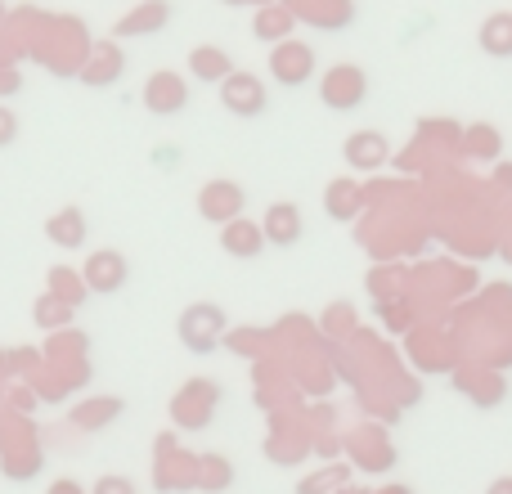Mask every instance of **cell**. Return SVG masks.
I'll return each mask as SVG.
<instances>
[{"label":"cell","instance_id":"13","mask_svg":"<svg viewBox=\"0 0 512 494\" xmlns=\"http://www.w3.org/2000/svg\"><path fill=\"white\" fill-rule=\"evenodd\" d=\"M90 494H140V490H135V481H126V477H99Z\"/></svg>","mask_w":512,"mask_h":494},{"label":"cell","instance_id":"2","mask_svg":"<svg viewBox=\"0 0 512 494\" xmlns=\"http://www.w3.org/2000/svg\"><path fill=\"white\" fill-rule=\"evenodd\" d=\"M81 279H86L90 292H117L126 288V279H131V265H126L122 252H90L86 265H81Z\"/></svg>","mask_w":512,"mask_h":494},{"label":"cell","instance_id":"11","mask_svg":"<svg viewBox=\"0 0 512 494\" xmlns=\"http://www.w3.org/2000/svg\"><path fill=\"white\" fill-rule=\"evenodd\" d=\"M135 14H140V18H126L122 32H153V27L167 23V5H162V0H153V5H144V9H135Z\"/></svg>","mask_w":512,"mask_h":494},{"label":"cell","instance_id":"5","mask_svg":"<svg viewBox=\"0 0 512 494\" xmlns=\"http://www.w3.org/2000/svg\"><path fill=\"white\" fill-rule=\"evenodd\" d=\"M221 99H225V108H230V113H239V117L265 113V86L256 77H243V72H230V77H225Z\"/></svg>","mask_w":512,"mask_h":494},{"label":"cell","instance_id":"16","mask_svg":"<svg viewBox=\"0 0 512 494\" xmlns=\"http://www.w3.org/2000/svg\"><path fill=\"white\" fill-rule=\"evenodd\" d=\"M50 494H86V490H81L77 481H54V486H50Z\"/></svg>","mask_w":512,"mask_h":494},{"label":"cell","instance_id":"15","mask_svg":"<svg viewBox=\"0 0 512 494\" xmlns=\"http://www.w3.org/2000/svg\"><path fill=\"white\" fill-rule=\"evenodd\" d=\"M355 153H369V167L378 162V153H382V140H351V158Z\"/></svg>","mask_w":512,"mask_h":494},{"label":"cell","instance_id":"10","mask_svg":"<svg viewBox=\"0 0 512 494\" xmlns=\"http://www.w3.org/2000/svg\"><path fill=\"white\" fill-rule=\"evenodd\" d=\"M297 234H301V216H297V207H274L270 212V221H265V243H297Z\"/></svg>","mask_w":512,"mask_h":494},{"label":"cell","instance_id":"14","mask_svg":"<svg viewBox=\"0 0 512 494\" xmlns=\"http://www.w3.org/2000/svg\"><path fill=\"white\" fill-rule=\"evenodd\" d=\"M18 140V122H14V113H9V108H0V149H5V144H14Z\"/></svg>","mask_w":512,"mask_h":494},{"label":"cell","instance_id":"12","mask_svg":"<svg viewBox=\"0 0 512 494\" xmlns=\"http://www.w3.org/2000/svg\"><path fill=\"white\" fill-rule=\"evenodd\" d=\"M207 490H225L230 486V463L225 459H207V481H203Z\"/></svg>","mask_w":512,"mask_h":494},{"label":"cell","instance_id":"8","mask_svg":"<svg viewBox=\"0 0 512 494\" xmlns=\"http://www.w3.org/2000/svg\"><path fill=\"white\" fill-rule=\"evenodd\" d=\"M221 243H225V252H234V256H256L265 247V230L252 221H230L221 234Z\"/></svg>","mask_w":512,"mask_h":494},{"label":"cell","instance_id":"1","mask_svg":"<svg viewBox=\"0 0 512 494\" xmlns=\"http://www.w3.org/2000/svg\"><path fill=\"white\" fill-rule=\"evenodd\" d=\"M185 104H189V81L180 72H153L149 86H144V108L153 117H176L185 113Z\"/></svg>","mask_w":512,"mask_h":494},{"label":"cell","instance_id":"7","mask_svg":"<svg viewBox=\"0 0 512 494\" xmlns=\"http://www.w3.org/2000/svg\"><path fill=\"white\" fill-rule=\"evenodd\" d=\"M189 72H194L198 81H225L234 72L230 54L216 50V45H198L194 54H189Z\"/></svg>","mask_w":512,"mask_h":494},{"label":"cell","instance_id":"9","mask_svg":"<svg viewBox=\"0 0 512 494\" xmlns=\"http://www.w3.org/2000/svg\"><path fill=\"white\" fill-rule=\"evenodd\" d=\"M50 243H59V247H81L86 243V221H81V212L77 207H68V212H59L50 225Z\"/></svg>","mask_w":512,"mask_h":494},{"label":"cell","instance_id":"6","mask_svg":"<svg viewBox=\"0 0 512 494\" xmlns=\"http://www.w3.org/2000/svg\"><path fill=\"white\" fill-rule=\"evenodd\" d=\"M270 68L279 81H288V86H301V81L310 77V68H315V59H310L306 45H279V50L270 54Z\"/></svg>","mask_w":512,"mask_h":494},{"label":"cell","instance_id":"4","mask_svg":"<svg viewBox=\"0 0 512 494\" xmlns=\"http://www.w3.org/2000/svg\"><path fill=\"white\" fill-rule=\"evenodd\" d=\"M243 203H248V198H243V189L234 185V180H212V185H203V194H198V212L221 225L239 221Z\"/></svg>","mask_w":512,"mask_h":494},{"label":"cell","instance_id":"3","mask_svg":"<svg viewBox=\"0 0 512 494\" xmlns=\"http://www.w3.org/2000/svg\"><path fill=\"white\" fill-rule=\"evenodd\" d=\"M221 324H225V315L216 306H189L185 315H180V337H185V346L194 355H203V351H212L216 346Z\"/></svg>","mask_w":512,"mask_h":494}]
</instances>
